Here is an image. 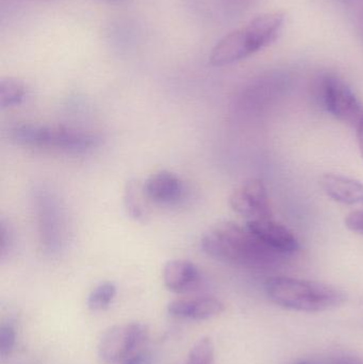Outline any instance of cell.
<instances>
[{
  "label": "cell",
  "instance_id": "obj_3",
  "mask_svg": "<svg viewBox=\"0 0 363 364\" xmlns=\"http://www.w3.org/2000/svg\"><path fill=\"white\" fill-rule=\"evenodd\" d=\"M283 21L285 16L281 12L255 17L244 28L230 32L215 45L210 63L215 66L228 65L266 48L276 40Z\"/></svg>",
  "mask_w": 363,
  "mask_h": 364
},
{
  "label": "cell",
  "instance_id": "obj_20",
  "mask_svg": "<svg viewBox=\"0 0 363 364\" xmlns=\"http://www.w3.org/2000/svg\"><path fill=\"white\" fill-rule=\"evenodd\" d=\"M345 225L350 230L363 235V210L350 213L345 220Z\"/></svg>",
  "mask_w": 363,
  "mask_h": 364
},
{
  "label": "cell",
  "instance_id": "obj_7",
  "mask_svg": "<svg viewBox=\"0 0 363 364\" xmlns=\"http://www.w3.org/2000/svg\"><path fill=\"white\" fill-rule=\"evenodd\" d=\"M38 229L45 252L57 254L63 243V223L59 205L53 195L40 190L36 196Z\"/></svg>",
  "mask_w": 363,
  "mask_h": 364
},
{
  "label": "cell",
  "instance_id": "obj_21",
  "mask_svg": "<svg viewBox=\"0 0 363 364\" xmlns=\"http://www.w3.org/2000/svg\"><path fill=\"white\" fill-rule=\"evenodd\" d=\"M151 357L147 353H138L126 358L121 364H151Z\"/></svg>",
  "mask_w": 363,
  "mask_h": 364
},
{
  "label": "cell",
  "instance_id": "obj_22",
  "mask_svg": "<svg viewBox=\"0 0 363 364\" xmlns=\"http://www.w3.org/2000/svg\"><path fill=\"white\" fill-rule=\"evenodd\" d=\"M358 145H359L360 154L363 159V117L357 126Z\"/></svg>",
  "mask_w": 363,
  "mask_h": 364
},
{
  "label": "cell",
  "instance_id": "obj_12",
  "mask_svg": "<svg viewBox=\"0 0 363 364\" xmlns=\"http://www.w3.org/2000/svg\"><path fill=\"white\" fill-rule=\"evenodd\" d=\"M163 282L170 292H191L200 284V269L188 260H170L164 265Z\"/></svg>",
  "mask_w": 363,
  "mask_h": 364
},
{
  "label": "cell",
  "instance_id": "obj_6",
  "mask_svg": "<svg viewBox=\"0 0 363 364\" xmlns=\"http://www.w3.org/2000/svg\"><path fill=\"white\" fill-rule=\"evenodd\" d=\"M323 98L328 112L343 123L357 128L363 117V107L351 87L339 77H324Z\"/></svg>",
  "mask_w": 363,
  "mask_h": 364
},
{
  "label": "cell",
  "instance_id": "obj_19",
  "mask_svg": "<svg viewBox=\"0 0 363 364\" xmlns=\"http://www.w3.org/2000/svg\"><path fill=\"white\" fill-rule=\"evenodd\" d=\"M6 223L2 220L1 222V228H0V256L1 258H4L6 254L10 252L11 248H12L13 245V237L12 233H11L10 226H6Z\"/></svg>",
  "mask_w": 363,
  "mask_h": 364
},
{
  "label": "cell",
  "instance_id": "obj_4",
  "mask_svg": "<svg viewBox=\"0 0 363 364\" xmlns=\"http://www.w3.org/2000/svg\"><path fill=\"white\" fill-rule=\"evenodd\" d=\"M10 136L21 145L62 151H85L99 144L100 139L95 134L63 126L34 125L21 124L11 129Z\"/></svg>",
  "mask_w": 363,
  "mask_h": 364
},
{
  "label": "cell",
  "instance_id": "obj_5",
  "mask_svg": "<svg viewBox=\"0 0 363 364\" xmlns=\"http://www.w3.org/2000/svg\"><path fill=\"white\" fill-rule=\"evenodd\" d=\"M147 327L141 323L115 325L100 338L98 356L106 363H117L131 356L136 348L145 341Z\"/></svg>",
  "mask_w": 363,
  "mask_h": 364
},
{
  "label": "cell",
  "instance_id": "obj_9",
  "mask_svg": "<svg viewBox=\"0 0 363 364\" xmlns=\"http://www.w3.org/2000/svg\"><path fill=\"white\" fill-rule=\"evenodd\" d=\"M247 228L275 252L291 256L300 250V243L288 227L271 218L249 220Z\"/></svg>",
  "mask_w": 363,
  "mask_h": 364
},
{
  "label": "cell",
  "instance_id": "obj_1",
  "mask_svg": "<svg viewBox=\"0 0 363 364\" xmlns=\"http://www.w3.org/2000/svg\"><path fill=\"white\" fill-rule=\"evenodd\" d=\"M202 248L222 262L254 269L272 267L287 258L266 245L247 227L232 222L220 223L209 229L202 235Z\"/></svg>",
  "mask_w": 363,
  "mask_h": 364
},
{
  "label": "cell",
  "instance_id": "obj_10",
  "mask_svg": "<svg viewBox=\"0 0 363 364\" xmlns=\"http://www.w3.org/2000/svg\"><path fill=\"white\" fill-rule=\"evenodd\" d=\"M143 193L153 203L170 205L183 196V184L173 173L160 171L146 179L143 184Z\"/></svg>",
  "mask_w": 363,
  "mask_h": 364
},
{
  "label": "cell",
  "instance_id": "obj_14",
  "mask_svg": "<svg viewBox=\"0 0 363 364\" xmlns=\"http://www.w3.org/2000/svg\"><path fill=\"white\" fill-rule=\"evenodd\" d=\"M27 95V87L19 79L6 77L0 80V108L19 106Z\"/></svg>",
  "mask_w": 363,
  "mask_h": 364
},
{
  "label": "cell",
  "instance_id": "obj_13",
  "mask_svg": "<svg viewBox=\"0 0 363 364\" xmlns=\"http://www.w3.org/2000/svg\"><path fill=\"white\" fill-rule=\"evenodd\" d=\"M324 192L338 203L345 205L363 203V183L341 175L326 174L320 179Z\"/></svg>",
  "mask_w": 363,
  "mask_h": 364
},
{
  "label": "cell",
  "instance_id": "obj_15",
  "mask_svg": "<svg viewBox=\"0 0 363 364\" xmlns=\"http://www.w3.org/2000/svg\"><path fill=\"white\" fill-rule=\"evenodd\" d=\"M143 186H139L138 181H131L126 184L125 193H124V203L126 210L130 218L136 222L145 223L147 212L142 201Z\"/></svg>",
  "mask_w": 363,
  "mask_h": 364
},
{
  "label": "cell",
  "instance_id": "obj_23",
  "mask_svg": "<svg viewBox=\"0 0 363 364\" xmlns=\"http://www.w3.org/2000/svg\"><path fill=\"white\" fill-rule=\"evenodd\" d=\"M332 364H363L362 361L356 360V359L353 358H347V357H343V358L336 359Z\"/></svg>",
  "mask_w": 363,
  "mask_h": 364
},
{
  "label": "cell",
  "instance_id": "obj_16",
  "mask_svg": "<svg viewBox=\"0 0 363 364\" xmlns=\"http://www.w3.org/2000/svg\"><path fill=\"white\" fill-rule=\"evenodd\" d=\"M117 288L113 282H104L92 290L87 297V307L92 311L107 309L117 296Z\"/></svg>",
  "mask_w": 363,
  "mask_h": 364
},
{
  "label": "cell",
  "instance_id": "obj_8",
  "mask_svg": "<svg viewBox=\"0 0 363 364\" xmlns=\"http://www.w3.org/2000/svg\"><path fill=\"white\" fill-rule=\"evenodd\" d=\"M229 205L236 213L249 220L272 218L268 192L260 179H251L239 186L230 195Z\"/></svg>",
  "mask_w": 363,
  "mask_h": 364
},
{
  "label": "cell",
  "instance_id": "obj_24",
  "mask_svg": "<svg viewBox=\"0 0 363 364\" xmlns=\"http://www.w3.org/2000/svg\"><path fill=\"white\" fill-rule=\"evenodd\" d=\"M293 364H315V363H309V361H300V363H296Z\"/></svg>",
  "mask_w": 363,
  "mask_h": 364
},
{
  "label": "cell",
  "instance_id": "obj_11",
  "mask_svg": "<svg viewBox=\"0 0 363 364\" xmlns=\"http://www.w3.org/2000/svg\"><path fill=\"white\" fill-rule=\"evenodd\" d=\"M168 314L188 320H210L224 311V305L215 297L177 299L168 306Z\"/></svg>",
  "mask_w": 363,
  "mask_h": 364
},
{
  "label": "cell",
  "instance_id": "obj_17",
  "mask_svg": "<svg viewBox=\"0 0 363 364\" xmlns=\"http://www.w3.org/2000/svg\"><path fill=\"white\" fill-rule=\"evenodd\" d=\"M215 356V346L210 338L198 340L190 350L187 364H211Z\"/></svg>",
  "mask_w": 363,
  "mask_h": 364
},
{
  "label": "cell",
  "instance_id": "obj_18",
  "mask_svg": "<svg viewBox=\"0 0 363 364\" xmlns=\"http://www.w3.org/2000/svg\"><path fill=\"white\" fill-rule=\"evenodd\" d=\"M16 341L15 328L10 323H4L0 326V356L6 357L12 353Z\"/></svg>",
  "mask_w": 363,
  "mask_h": 364
},
{
  "label": "cell",
  "instance_id": "obj_2",
  "mask_svg": "<svg viewBox=\"0 0 363 364\" xmlns=\"http://www.w3.org/2000/svg\"><path fill=\"white\" fill-rule=\"evenodd\" d=\"M264 290L272 303L296 311H327L347 299L345 292L335 287L281 276L266 280Z\"/></svg>",
  "mask_w": 363,
  "mask_h": 364
}]
</instances>
